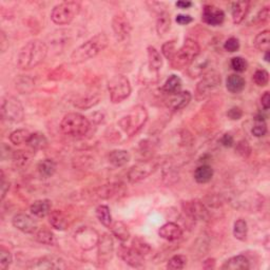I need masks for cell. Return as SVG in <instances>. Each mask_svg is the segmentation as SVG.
Returning <instances> with one entry per match:
<instances>
[{
  "instance_id": "cell-1",
  "label": "cell",
  "mask_w": 270,
  "mask_h": 270,
  "mask_svg": "<svg viewBox=\"0 0 270 270\" xmlns=\"http://www.w3.org/2000/svg\"><path fill=\"white\" fill-rule=\"evenodd\" d=\"M48 55L47 45L39 39H34L24 46L18 54L17 66L22 70H31L43 62Z\"/></svg>"
},
{
  "instance_id": "cell-2",
  "label": "cell",
  "mask_w": 270,
  "mask_h": 270,
  "mask_svg": "<svg viewBox=\"0 0 270 270\" xmlns=\"http://www.w3.org/2000/svg\"><path fill=\"white\" fill-rule=\"evenodd\" d=\"M109 45L108 36L105 33H98L85 41L71 54V61L74 65L82 64L89 59L95 57L101 51L106 49Z\"/></svg>"
},
{
  "instance_id": "cell-3",
  "label": "cell",
  "mask_w": 270,
  "mask_h": 270,
  "mask_svg": "<svg viewBox=\"0 0 270 270\" xmlns=\"http://www.w3.org/2000/svg\"><path fill=\"white\" fill-rule=\"evenodd\" d=\"M148 121V112L144 106H135L119 121V126L129 137L134 136Z\"/></svg>"
},
{
  "instance_id": "cell-4",
  "label": "cell",
  "mask_w": 270,
  "mask_h": 270,
  "mask_svg": "<svg viewBox=\"0 0 270 270\" xmlns=\"http://www.w3.org/2000/svg\"><path fill=\"white\" fill-rule=\"evenodd\" d=\"M200 54V46L195 39L188 38L185 40L184 45L173 55L170 59L171 68L174 70H182L189 67L191 62Z\"/></svg>"
},
{
  "instance_id": "cell-5",
  "label": "cell",
  "mask_w": 270,
  "mask_h": 270,
  "mask_svg": "<svg viewBox=\"0 0 270 270\" xmlns=\"http://www.w3.org/2000/svg\"><path fill=\"white\" fill-rule=\"evenodd\" d=\"M90 127L91 126L89 120L79 113H68L60 122L62 133L75 138L85 136L89 132Z\"/></svg>"
},
{
  "instance_id": "cell-6",
  "label": "cell",
  "mask_w": 270,
  "mask_h": 270,
  "mask_svg": "<svg viewBox=\"0 0 270 270\" xmlns=\"http://www.w3.org/2000/svg\"><path fill=\"white\" fill-rule=\"evenodd\" d=\"M221 74L216 70H210L206 72L202 79H200L196 88V100H204L210 95L216 93L221 88Z\"/></svg>"
},
{
  "instance_id": "cell-7",
  "label": "cell",
  "mask_w": 270,
  "mask_h": 270,
  "mask_svg": "<svg viewBox=\"0 0 270 270\" xmlns=\"http://www.w3.org/2000/svg\"><path fill=\"white\" fill-rule=\"evenodd\" d=\"M108 91L111 101L113 103H121L129 98L132 89L126 76L116 74L108 81Z\"/></svg>"
},
{
  "instance_id": "cell-8",
  "label": "cell",
  "mask_w": 270,
  "mask_h": 270,
  "mask_svg": "<svg viewBox=\"0 0 270 270\" xmlns=\"http://www.w3.org/2000/svg\"><path fill=\"white\" fill-rule=\"evenodd\" d=\"M80 3L77 1H65L54 6L51 13V19L55 25H69L80 12Z\"/></svg>"
},
{
  "instance_id": "cell-9",
  "label": "cell",
  "mask_w": 270,
  "mask_h": 270,
  "mask_svg": "<svg viewBox=\"0 0 270 270\" xmlns=\"http://www.w3.org/2000/svg\"><path fill=\"white\" fill-rule=\"evenodd\" d=\"M1 115L5 121L20 123L25 119L23 103L14 96H4L1 99Z\"/></svg>"
},
{
  "instance_id": "cell-10",
  "label": "cell",
  "mask_w": 270,
  "mask_h": 270,
  "mask_svg": "<svg viewBox=\"0 0 270 270\" xmlns=\"http://www.w3.org/2000/svg\"><path fill=\"white\" fill-rule=\"evenodd\" d=\"M158 166H160V162L157 160H146L138 162L128 171V181L131 184L142 182L143 179L150 176L157 169Z\"/></svg>"
},
{
  "instance_id": "cell-11",
  "label": "cell",
  "mask_w": 270,
  "mask_h": 270,
  "mask_svg": "<svg viewBox=\"0 0 270 270\" xmlns=\"http://www.w3.org/2000/svg\"><path fill=\"white\" fill-rule=\"evenodd\" d=\"M100 235L91 227H81L76 230L74 239L82 250H91L98 246Z\"/></svg>"
},
{
  "instance_id": "cell-12",
  "label": "cell",
  "mask_w": 270,
  "mask_h": 270,
  "mask_svg": "<svg viewBox=\"0 0 270 270\" xmlns=\"http://www.w3.org/2000/svg\"><path fill=\"white\" fill-rule=\"evenodd\" d=\"M182 208L186 216L193 221H205L209 217L207 207L198 199H191L183 202Z\"/></svg>"
},
{
  "instance_id": "cell-13",
  "label": "cell",
  "mask_w": 270,
  "mask_h": 270,
  "mask_svg": "<svg viewBox=\"0 0 270 270\" xmlns=\"http://www.w3.org/2000/svg\"><path fill=\"white\" fill-rule=\"evenodd\" d=\"M27 269H33V270H61L66 269L67 265L65 261L58 258L54 257V255H48V257H43L35 259L34 261L30 262V264L26 266Z\"/></svg>"
},
{
  "instance_id": "cell-14",
  "label": "cell",
  "mask_w": 270,
  "mask_h": 270,
  "mask_svg": "<svg viewBox=\"0 0 270 270\" xmlns=\"http://www.w3.org/2000/svg\"><path fill=\"white\" fill-rule=\"evenodd\" d=\"M114 253V241L108 233H103L98 244V261L100 265L107 264Z\"/></svg>"
},
{
  "instance_id": "cell-15",
  "label": "cell",
  "mask_w": 270,
  "mask_h": 270,
  "mask_svg": "<svg viewBox=\"0 0 270 270\" xmlns=\"http://www.w3.org/2000/svg\"><path fill=\"white\" fill-rule=\"evenodd\" d=\"M112 29L115 38L119 41H123L129 37L132 26L127 16L123 13H119L112 18Z\"/></svg>"
},
{
  "instance_id": "cell-16",
  "label": "cell",
  "mask_w": 270,
  "mask_h": 270,
  "mask_svg": "<svg viewBox=\"0 0 270 270\" xmlns=\"http://www.w3.org/2000/svg\"><path fill=\"white\" fill-rule=\"evenodd\" d=\"M12 224L19 231L27 234L35 233L38 230L37 221L25 213L16 214L12 220Z\"/></svg>"
},
{
  "instance_id": "cell-17",
  "label": "cell",
  "mask_w": 270,
  "mask_h": 270,
  "mask_svg": "<svg viewBox=\"0 0 270 270\" xmlns=\"http://www.w3.org/2000/svg\"><path fill=\"white\" fill-rule=\"evenodd\" d=\"M202 20L205 24L212 26L221 25L225 20V13L216 5L207 4L203 9Z\"/></svg>"
},
{
  "instance_id": "cell-18",
  "label": "cell",
  "mask_w": 270,
  "mask_h": 270,
  "mask_svg": "<svg viewBox=\"0 0 270 270\" xmlns=\"http://www.w3.org/2000/svg\"><path fill=\"white\" fill-rule=\"evenodd\" d=\"M117 253H119L120 258L131 267L137 268L143 265L144 257L138 253L132 246L127 247L124 245H122L119 248V250H117Z\"/></svg>"
},
{
  "instance_id": "cell-19",
  "label": "cell",
  "mask_w": 270,
  "mask_h": 270,
  "mask_svg": "<svg viewBox=\"0 0 270 270\" xmlns=\"http://www.w3.org/2000/svg\"><path fill=\"white\" fill-rule=\"evenodd\" d=\"M210 64V57L207 56L206 54H199L198 56L191 62V65L188 67L187 74L189 75L190 78H196L198 76L205 74Z\"/></svg>"
},
{
  "instance_id": "cell-20",
  "label": "cell",
  "mask_w": 270,
  "mask_h": 270,
  "mask_svg": "<svg viewBox=\"0 0 270 270\" xmlns=\"http://www.w3.org/2000/svg\"><path fill=\"white\" fill-rule=\"evenodd\" d=\"M137 79L142 85H153L160 80V71L149 66L147 62L144 64L138 71Z\"/></svg>"
},
{
  "instance_id": "cell-21",
  "label": "cell",
  "mask_w": 270,
  "mask_h": 270,
  "mask_svg": "<svg viewBox=\"0 0 270 270\" xmlns=\"http://www.w3.org/2000/svg\"><path fill=\"white\" fill-rule=\"evenodd\" d=\"M123 193V187L122 184H109L98 187L94 190V196L101 199H109Z\"/></svg>"
},
{
  "instance_id": "cell-22",
  "label": "cell",
  "mask_w": 270,
  "mask_h": 270,
  "mask_svg": "<svg viewBox=\"0 0 270 270\" xmlns=\"http://www.w3.org/2000/svg\"><path fill=\"white\" fill-rule=\"evenodd\" d=\"M158 235L166 241L174 242L182 238L183 230L177 224L169 221V223L163 225L160 228V230H158Z\"/></svg>"
},
{
  "instance_id": "cell-23",
  "label": "cell",
  "mask_w": 270,
  "mask_h": 270,
  "mask_svg": "<svg viewBox=\"0 0 270 270\" xmlns=\"http://www.w3.org/2000/svg\"><path fill=\"white\" fill-rule=\"evenodd\" d=\"M191 98L192 96L189 91H181L171 95V98L167 102V106L172 111L182 110L189 105Z\"/></svg>"
},
{
  "instance_id": "cell-24",
  "label": "cell",
  "mask_w": 270,
  "mask_h": 270,
  "mask_svg": "<svg viewBox=\"0 0 270 270\" xmlns=\"http://www.w3.org/2000/svg\"><path fill=\"white\" fill-rule=\"evenodd\" d=\"M52 209V203L49 199H37L30 206V211L34 217L44 219L49 216Z\"/></svg>"
},
{
  "instance_id": "cell-25",
  "label": "cell",
  "mask_w": 270,
  "mask_h": 270,
  "mask_svg": "<svg viewBox=\"0 0 270 270\" xmlns=\"http://www.w3.org/2000/svg\"><path fill=\"white\" fill-rule=\"evenodd\" d=\"M100 100V95L98 93H87L80 95L79 98L74 100V106L81 110L91 109L94 106L98 105Z\"/></svg>"
},
{
  "instance_id": "cell-26",
  "label": "cell",
  "mask_w": 270,
  "mask_h": 270,
  "mask_svg": "<svg viewBox=\"0 0 270 270\" xmlns=\"http://www.w3.org/2000/svg\"><path fill=\"white\" fill-rule=\"evenodd\" d=\"M249 6H250V2L249 1H237L232 3L231 15H232L233 23L235 25H240L243 23V20L247 16Z\"/></svg>"
},
{
  "instance_id": "cell-27",
  "label": "cell",
  "mask_w": 270,
  "mask_h": 270,
  "mask_svg": "<svg viewBox=\"0 0 270 270\" xmlns=\"http://www.w3.org/2000/svg\"><path fill=\"white\" fill-rule=\"evenodd\" d=\"M250 268V262L245 257V255H235V257L227 260L221 269L225 270H247Z\"/></svg>"
},
{
  "instance_id": "cell-28",
  "label": "cell",
  "mask_w": 270,
  "mask_h": 270,
  "mask_svg": "<svg viewBox=\"0 0 270 270\" xmlns=\"http://www.w3.org/2000/svg\"><path fill=\"white\" fill-rule=\"evenodd\" d=\"M49 223L53 228L59 231H65L69 227V220L61 210H54L49 214Z\"/></svg>"
},
{
  "instance_id": "cell-29",
  "label": "cell",
  "mask_w": 270,
  "mask_h": 270,
  "mask_svg": "<svg viewBox=\"0 0 270 270\" xmlns=\"http://www.w3.org/2000/svg\"><path fill=\"white\" fill-rule=\"evenodd\" d=\"M130 158L131 155L127 150H113L108 155L109 163L117 168L127 165L130 162Z\"/></svg>"
},
{
  "instance_id": "cell-30",
  "label": "cell",
  "mask_w": 270,
  "mask_h": 270,
  "mask_svg": "<svg viewBox=\"0 0 270 270\" xmlns=\"http://www.w3.org/2000/svg\"><path fill=\"white\" fill-rule=\"evenodd\" d=\"M246 81L243 76L238 74H231L226 79V88L228 91L233 94H239L245 89Z\"/></svg>"
},
{
  "instance_id": "cell-31",
  "label": "cell",
  "mask_w": 270,
  "mask_h": 270,
  "mask_svg": "<svg viewBox=\"0 0 270 270\" xmlns=\"http://www.w3.org/2000/svg\"><path fill=\"white\" fill-rule=\"evenodd\" d=\"M57 170V165L53 160L50 158H47V160L41 161L37 166V171L40 176L44 178H49L52 177Z\"/></svg>"
},
{
  "instance_id": "cell-32",
  "label": "cell",
  "mask_w": 270,
  "mask_h": 270,
  "mask_svg": "<svg viewBox=\"0 0 270 270\" xmlns=\"http://www.w3.org/2000/svg\"><path fill=\"white\" fill-rule=\"evenodd\" d=\"M110 230L117 240H120L122 242H126L130 239V231L127 225L123 224V221H113L110 226Z\"/></svg>"
},
{
  "instance_id": "cell-33",
  "label": "cell",
  "mask_w": 270,
  "mask_h": 270,
  "mask_svg": "<svg viewBox=\"0 0 270 270\" xmlns=\"http://www.w3.org/2000/svg\"><path fill=\"white\" fill-rule=\"evenodd\" d=\"M213 169L209 165H202L195 171V179L198 184L209 183L213 177Z\"/></svg>"
},
{
  "instance_id": "cell-34",
  "label": "cell",
  "mask_w": 270,
  "mask_h": 270,
  "mask_svg": "<svg viewBox=\"0 0 270 270\" xmlns=\"http://www.w3.org/2000/svg\"><path fill=\"white\" fill-rule=\"evenodd\" d=\"M182 86H183L182 79L179 78L177 75H171L170 77L166 80L162 90L165 93H167L169 95H173V94L181 92Z\"/></svg>"
},
{
  "instance_id": "cell-35",
  "label": "cell",
  "mask_w": 270,
  "mask_h": 270,
  "mask_svg": "<svg viewBox=\"0 0 270 270\" xmlns=\"http://www.w3.org/2000/svg\"><path fill=\"white\" fill-rule=\"evenodd\" d=\"M26 145L31 149L35 150V151L44 150L48 147V138L46 137V135L44 133H41V132L32 133Z\"/></svg>"
},
{
  "instance_id": "cell-36",
  "label": "cell",
  "mask_w": 270,
  "mask_h": 270,
  "mask_svg": "<svg viewBox=\"0 0 270 270\" xmlns=\"http://www.w3.org/2000/svg\"><path fill=\"white\" fill-rule=\"evenodd\" d=\"M12 160L14 167L16 169H24L29 166L31 162V155L30 153H27L26 151H15L12 154Z\"/></svg>"
},
{
  "instance_id": "cell-37",
  "label": "cell",
  "mask_w": 270,
  "mask_h": 270,
  "mask_svg": "<svg viewBox=\"0 0 270 270\" xmlns=\"http://www.w3.org/2000/svg\"><path fill=\"white\" fill-rule=\"evenodd\" d=\"M171 27V18L167 12H162L156 20V32L160 36H165Z\"/></svg>"
},
{
  "instance_id": "cell-38",
  "label": "cell",
  "mask_w": 270,
  "mask_h": 270,
  "mask_svg": "<svg viewBox=\"0 0 270 270\" xmlns=\"http://www.w3.org/2000/svg\"><path fill=\"white\" fill-rule=\"evenodd\" d=\"M254 47L261 52H269L270 48V31L265 30L259 33L253 41Z\"/></svg>"
},
{
  "instance_id": "cell-39",
  "label": "cell",
  "mask_w": 270,
  "mask_h": 270,
  "mask_svg": "<svg viewBox=\"0 0 270 270\" xmlns=\"http://www.w3.org/2000/svg\"><path fill=\"white\" fill-rule=\"evenodd\" d=\"M96 218L99 221V223L105 227H110L112 221V216H111L110 208L106 205H99L95 209Z\"/></svg>"
},
{
  "instance_id": "cell-40",
  "label": "cell",
  "mask_w": 270,
  "mask_h": 270,
  "mask_svg": "<svg viewBox=\"0 0 270 270\" xmlns=\"http://www.w3.org/2000/svg\"><path fill=\"white\" fill-rule=\"evenodd\" d=\"M34 88H35V82L30 77V76L22 75L16 80V89L22 94L31 93Z\"/></svg>"
},
{
  "instance_id": "cell-41",
  "label": "cell",
  "mask_w": 270,
  "mask_h": 270,
  "mask_svg": "<svg viewBox=\"0 0 270 270\" xmlns=\"http://www.w3.org/2000/svg\"><path fill=\"white\" fill-rule=\"evenodd\" d=\"M147 53H148L147 64L152 68H154L156 70L160 71L161 68L163 67V58L161 56V53L158 52L154 47H148Z\"/></svg>"
},
{
  "instance_id": "cell-42",
  "label": "cell",
  "mask_w": 270,
  "mask_h": 270,
  "mask_svg": "<svg viewBox=\"0 0 270 270\" xmlns=\"http://www.w3.org/2000/svg\"><path fill=\"white\" fill-rule=\"evenodd\" d=\"M32 133H30L29 130L25 129H18L13 131V132L10 134V142L13 145H23V144H26L27 141H29V138L31 136Z\"/></svg>"
},
{
  "instance_id": "cell-43",
  "label": "cell",
  "mask_w": 270,
  "mask_h": 270,
  "mask_svg": "<svg viewBox=\"0 0 270 270\" xmlns=\"http://www.w3.org/2000/svg\"><path fill=\"white\" fill-rule=\"evenodd\" d=\"M35 240L40 244L53 246L56 244V238L55 235L48 229H40L35 232Z\"/></svg>"
},
{
  "instance_id": "cell-44",
  "label": "cell",
  "mask_w": 270,
  "mask_h": 270,
  "mask_svg": "<svg viewBox=\"0 0 270 270\" xmlns=\"http://www.w3.org/2000/svg\"><path fill=\"white\" fill-rule=\"evenodd\" d=\"M248 226L247 221L243 219H239L235 221L233 225V235L234 238L239 241H245L247 238Z\"/></svg>"
},
{
  "instance_id": "cell-45",
  "label": "cell",
  "mask_w": 270,
  "mask_h": 270,
  "mask_svg": "<svg viewBox=\"0 0 270 270\" xmlns=\"http://www.w3.org/2000/svg\"><path fill=\"white\" fill-rule=\"evenodd\" d=\"M252 134L255 137H262L267 133V124L265 123L264 116L262 114H258L254 119V126L251 130Z\"/></svg>"
},
{
  "instance_id": "cell-46",
  "label": "cell",
  "mask_w": 270,
  "mask_h": 270,
  "mask_svg": "<svg viewBox=\"0 0 270 270\" xmlns=\"http://www.w3.org/2000/svg\"><path fill=\"white\" fill-rule=\"evenodd\" d=\"M132 247L135 249V250L140 253L143 257L145 255H147L151 252V247L150 245L147 243V242H145V240L141 239V238H135L132 241Z\"/></svg>"
},
{
  "instance_id": "cell-47",
  "label": "cell",
  "mask_w": 270,
  "mask_h": 270,
  "mask_svg": "<svg viewBox=\"0 0 270 270\" xmlns=\"http://www.w3.org/2000/svg\"><path fill=\"white\" fill-rule=\"evenodd\" d=\"M186 265H187V258L185 257V255L176 254L168 261L167 268L172 269V270H178V269L185 268Z\"/></svg>"
},
{
  "instance_id": "cell-48",
  "label": "cell",
  "mask_w": 270,
  "mask_h": 270,
  "mask_svg": "<svg viewBox=\"0 0 270 270\" xmlns=\"http://www.w3.org/2000/svg\"><path fill=\"white\" fill-rule=\"evenodd\" d=\"M253 81L255 82V85H258L259 87H265L268 85L269 81V74L264 69H260V70L255 71L253 74Z\"/></svg>"
},
{
  "instance_id": "cell-49",
  "label": "cell",
  "mask_w": 270,
  "mask_h": 270,
  "mask_svg": "<svg viewBox=\"0 0 270 270\" xmlns=\"http://www.w3.org/2000/svg\"><path fill=\"white\" fill-rule=\"evenodd\" d=\"M230 66L235 72H239V73L245 72L247 70V68H248V64H247L246 59L243 58V57H241V56H237V57L231 58Z\"/></svg>"
},
{
  "instance_id": "cell-50",
  "label": "cell",
  "mask_w": 270,
  "mask_h": 270,
  "mask_svg": "<svg viewBox=\"0 0 270 270\" xmlns=\"http://www.w3.org/2000/svg\"><path fill=\"white\" fill-rule=\"evenodd\" d=\"M13 262V257L9 250H6L3 247L0 249V269L5 270L9 268Z\"/></svg>"
},
{
  "instance_id": "cell-51",
  "label": "cell",
  "mask_w": 270,
  "mask_h": 270,
  "mask_svg": "<svg viewBox=\"0 0 270 270\" xmlns=\"http://www.w3.org/2000/svg\"><path fill=\"white\" fill-rule=\"evenodd\" d=\"M235 150H237L238 153L243 156V157H248L251 154V147L249 143L245 140H242L237 144V147H235Z\"/></svg>"
},
{
  "instance_id": "cell-52",
  "label": "cell",
  "mask_w": 270,
  "mask_h": 270,
  "mask_svg": "<svg viewBox=\"0 0 270 270\" xmlns=\"http://www.w3.org/2000/svg\"><path fill=\"white\" fill-rule=\"evenodd\" d=\"M175 52H176V49H175L174 40H170L168 43L164 44L162 47V53L168 60H170L173 57V55L175 54Z\"/></svg>"
},
{
  "instance_id": "cell-53",
  "label": "cell",
  "mask_w": 270,
  "mask_h": 270,
  "mask_svg": "<svg viewBox=\"0 0 270 270\" xmlns=\"http://www.w3.org/2000/svg\"><path fill=\"white\" fill-rule=\"evenodd\" d=\"M224 49L227 52H230V53H234V52L239 51V49H240L239 39L235 37H230L229 39H227L224 44Z\"/></svg>"
},
{
  "instance_id": "cell-54",
  "label": "cell",
  "mask_w": 270,
  "mask_h": 270,
  "mask_svg": "<svg viewBox=\"0 0 270 270\" xmlns=\"http://www.w3.org/2000/svg\"><path fill=\"white\" fill-rule=\"evenodd\" d=\"M227 116L232 121H239L243 116V111L239 107H232L227 112Z\"/></svg>"
},
{
  "instance_id": "cell-55",
  "label": "cell",
  "mask_w": 270,
  "mask_h": 270,
  "mask_svg": "<svg viewBox=\"0 0 270 270\" xmlns=\"http://www.w3.org/2000/svg\"><path fill=\"white\" fill-rule=\"evenodd\" d=\"M269 18V6H265V8H263L259 13L257 17H255V23L258 24H265Z\"/></svg>"
},
{
  "instance_id": "cell-56",
  "label": "cell",
  "mask_w": 270,
  "mask_h": 270,
  "mask_svg": "<svg viewBox=\"0 0 270 270\" xmlns=\"http://www.w3.org/2000/svg\"><path fill=\"white\" fill-rule=\"evenodd\" d=\"M0 189H1V200L4 199L5 196L8 195V192L10 190V183L9 181H6L3 171H1V184H0Z\"/></svg>"
},
{
  "instance_id": "cell-57",
  "label": "cell",
  "mask_w": 270,
  "mask_h": 270,
  "mask_svg": "<svg viewBox=\"0 0 270 270\" xmlns=\"http://www.w3.org/2000/svg\"><path fill=\"white\" fill-rule=\"evenodd\" d=\"M221 146H224L226 148H231L234 145V138L231 134L226 133L221 136Z\"/></svg>"
},
{
  "instance_id": "cell-58",
  "label": "cell",
  "mask_w": 270,
  "mask_h": 270,
  "mask_svg": "<svg viewBox=\"0 0 270 270\" xmlns=\"http://www.w3.org/2000/svg\"><path fill=\"white\" fill-rule=\"evenodd\" d=\"M193 22V18L190 15H183V14H179L176 16V23L181 25H189Z\"/></svg>"
},
{
  "instance_id": "cell-59",
  "label": "cell",
  "mask_w": 270,
  "mask_h": 270,
  "mask_svg": "<svg viewBox=\"0 0 270 270\" xmlns=\"http://www.w3.org/2000/svg\"><path fill=\"white\" fill-rule=\"evenodd\" d=\"M8 48H9V40L5 36V33L1 31V34H0V49H1V53H4Z\"/></svg>"
},
{
  "instance_id": "cell-60",
  "label": "cell",
  "mask_w": 270,
  "mask_h": 270,
  "mask_svg": "<svg viewBox=\"0 0 270 270\" xmlns=\"http://www.w3.org/2000/svg\"><path fill=\"white\" fill-rule=\"evenodd\" d=\"M261 103H262V107L264 110L269 109V107H270V94H269L268 91H266L264 94L262 95Z\"/></svg>"
},
{
  "instance_id": "cell-61",
  "label": "cell",
  "mask_w": 270,
  "mask_h": 270,
  "mask_svg": "<svg viewBox=\"0 0 270 270\" xmlns=\"http://www.w3.org/2000/svg\"><path fill=\"white\" fill-rule=\"evenodd\" d=\"M191 5H192V2H190V1H183V0H181V1H177V2H176V6H177V8L182 9V10L189 9Z\"/></svg>"
},
{
  "instance_id": "cell-62",
  "label": "cell",
  "mask_w": 270,
  "mask_h": 270,
  "mask_svg": "<svg viewBox=\"0 0 270 270\" xmlns=\"http://www.w3.org/2000/svg\"><path fill=\"white\" fill-rule=\"evenodd\" d=\"M214 266H216V260L214 259H208L206 260L204 262V268L205 269H211V268H214Z\"/></svg>"
},
{
  "instance_id": "cell-63",
  "label": "cell",
  "mask_w": 270,
  "mask_h": 270,
  "mask_svg": "<svg viewBox=\"0 0 270 270\" xmlns=\"http://www.w3.org/2000/svg\"><path fill=\"white\" fill-rule=\"evenodd\" d=\"M265 61L269 62V52H265Z\"/></svg>"
}]
</instances>
